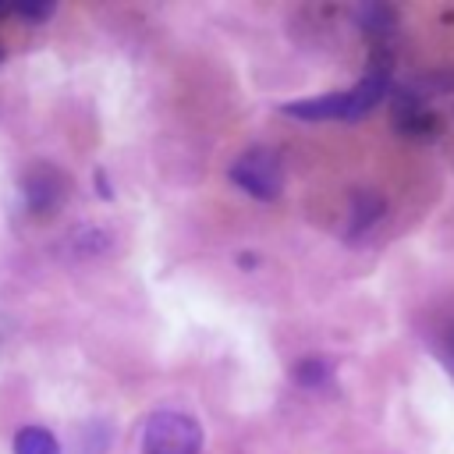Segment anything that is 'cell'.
I'll return each mask as SVG.
<instances>
[{"label":"cell","mask_w":454,"mask_h":454,"mask_svg":"<svg viewBox=\"0 0 454 454\" xmlns=\"http://www.w3.org/2000/svg\"><path fill=\"white\" fill-rule=\"evenodd\" d=\"M14 454H60V440L43 426H25L14 433Z\"/></svg>","instance_id":"cell-6"},{"label":"cell","mask_w":454,"mask_h":454,"mask_svg":"<svg viewBox=\"0 0 454 454\" xmlns=\"http://www.w3.org/2000/svg\"><path fill=\"white\" fill-rule=\"evenodd\" d=\"M21 188H25V199H28V209L32 213H50L67 195V174L57 170V167H50V163H39V167H28L25 170Z\"/></svg>","instance_id":"cell-4"},{"label":"cell","mask_w":454,"mask_h":454,"mask_svg":"<svg viewBox=\"0 0 454 454\" xmlns=\"http://www.w3.org/2000/svg\"><path fill=\"white\" fill-rule=\"evenodd\" d=\"M53 11V4H14V14L21 18H46Z\"/></svg>","instance_id":"cell-8"},{"label":"cell","mask_w":454,"mask_h":454,"mask_svg":"<svg viewBox=\"0 0 454 454\" xmlns=\"http://www.w3.org/2000/svg\"><path fill=\"white\" fill-rule=\"evenodd\" d=\"M202 447V426L174 408H163L149 415L142 433V454H199Z\"/></svg>","instance_id":"cell-2"},{"label":"cell","mask_w":454,"mask_h":454,"mask_svg":"<svg viewBox=\"0 0 454 454\" xmlns=\"http://www.w3.org/2000/svg\"><path fill=\"white\" fill-rule=\"evenodd\" d=\"M231 181L248 192L252 199H277L284 192V163H280V153L277 149H266V145H255V149H245L234 163H231Z\"/></svg>","instance_id":"cell-3"},{"label":"cell","mask_w":454,"mask_h":454,"mask_svg":"<svg viewBox=\"0 0 454 454\" xmlns=\"http://www.w3.org/2000/svg\"><path fill=\"white\" fill-rule=\"evenodd\" d=\"M443 348H447V358H450V365H454V326H450V333H447Z\"/></svg>","instance_id":"cell-9"},{"label":"cell","mask_w":454,"mask_h":454,"mask_svg":"<svg viewBox=\"0 0 454 454\" xmlns=\"http://www.w3.org/2000/svg\"><path fill=\"white\" fill-rule=\"evenodd\" d=\"M291 380L298 387H323L330 380V365L323 358H301L291 365Z\"/></svg>","instance_id":"cell-7"},{"label":"cell","mask_w":454,"mask_h":454,"mask_svg":"<svg viewBox=\"0 0 454 454\" xmlns=\"http://www.w3.org/2000/svg\"><path fill=\"white\" fill-rule=\"evenodd\" d=\"M390 89L387 71H372L365 74L355 89L348 92H330V96H312V99H294L284 106V114L298 117V121H355L365 117Z\"/></svg>","instance_id":"cell-1"},{"label":"cell","mask_w":454,"mask_h":454,"mask_svg":"<svg viewBox=\"0 0 454 454\" xmlns=\"http://www.w3.org/2000/svg\"><path fill=\"white\" fill-rule=\"evenodd\" d=\"M0 60H4V46H0Z\"/></svg>","instance_id":"cell-10"},{"label":"cell","mask_w":454,"mask_h":454,"mask_svg":"<svg viewBox=\"0 0 454 454\" xmlns=\"http://www.w3.org/2000/svg\"><path fill=\"white\" fill-rule=\"evenodd\" d=\"M380 216H383V199H380V195H372V192L355 195V202H351V216H348V238L365 234Z\"/></svg>","instance_id":"cell-5"}]
</instances>
